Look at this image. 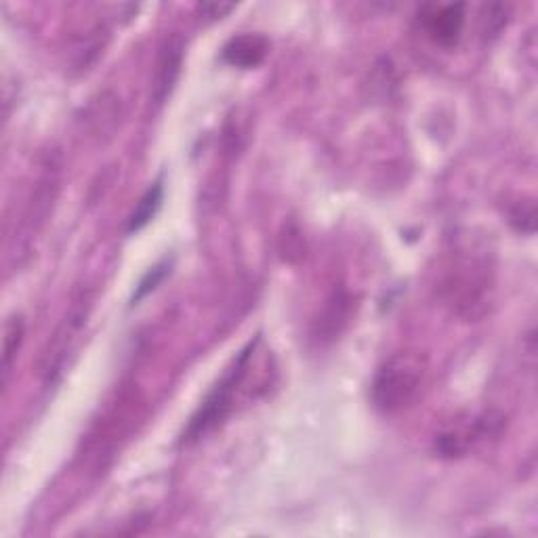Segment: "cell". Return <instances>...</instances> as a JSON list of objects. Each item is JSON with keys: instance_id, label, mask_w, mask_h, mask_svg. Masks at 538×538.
Listing matches in <instances>:
<instances>
[{"instance_id": "cell-1", "label": "cell", "mask_w": 538, "mask_h": 538, "mask_svg": "<svg viewBox=\"0 0 538 538\" xmlns=\"http://www.w3.org/2000/svg\"><path fill=\"white\" fill-rule=\"evenodd\" d=\"M438 293L450 312L467 322L482 320L492 305L494 263L486 246L459 240L446 255Z\"/></svg>"}, {"instance_id": "cell-2", "label": "cell", "mask_w": 538, "mask_h": 538, "mask_svg": "<svg viewBox=\"0 0 538 538\" xmlns=\"http://www.w3.org/2000/svg\"><path fill=\"white\" fill-rule=\"evenodd\" d=\"M427 377V362L412 351L389 356L372 381V404L383 415H398L415 406Z\"/></svg>"}, {"instance_id": "cell-3", "label": "cell", "mask_w": 538, "mask_h": 538, "mask_svg": "<svg viewBox=\"0 0 538 538\" xmlns=\"http://www.w3.org/2000/svg\"><path fill=\"white\" fill-rule=\"evenodd\" d=\"M259 339L248 343L238 358L232 362V366L225 370V375L221 377V381L211 389L209 396L202 402V406L196 410V415L190 419L188 427L181 433V444H194L198 440H202L206 433L213 431L215 427H219L227 415H230L234 402H236V393L246 377L248 372V362H251L255 347H257Z\"/></svg>"}, {"instance_id": "cell-4", "label": "cell", "mask_w": 538, "mask_h": 538, "mask_svg": "<svg viewBox=\"0 0 538 538\" xmlns=\"http://www.w3.org/2000/svg\"><path fill=\"white\" fill-rule=\"evenodd\" d=\"M91 309L93 297L89 291H82L72 299L64 320L55 328V333L43 349V356L38 360V375L43 377L45 383H55L61 372H64L68 356L76 349L82 330L87 326Z\"/></svg>"}, {"instance_id": "cell-5", "label": "cell", "mask_w": 538, "mask_h": 538, "mask_svg": "<svg viewBox=\"0 0 538 538\" xmlns=\"http://www.w3.org/2000/svg\"><path fill=\"white\" fill-rule=\"evenodd\" d=\"M57 188H59V171L53 164H49L45 175L38 179L34 194L26 206L22 223H19V232H15L13 242L15 246L11 248V255H22L26 251H30L32 238H36V234L40 232V227L45 225L49 211L53 206V200L57 196Z\"/></svg>"}, {"instance_id": "cell-6", "label": "cell", "mask_w": 538, "mask_h": 538, "mask_svg": "<svg viewBox=\"0 0 538 538\" xmlns=\"http://www.w3.org/2000/svg\"><path fill=\"white\" fill-rule=\"evenodd\" d=\"M501 417H475L469 423H459L444 429L442 433L436 436V442H433V450L440 459H461L473 448L475 442H480L488 436H494V433L501 431Z\"/></svg>"}, {"instance_id": "cell-7", "label": "cell", "mask_w": 538, "mask_h": 538, "mask_svg": "<svg viewBox=\"0 0 538 538\" xmlns=\"http://www.w3.org/2000/svg\"><path fill=\"white\" fill-rule=\"evenodd\" d=\"M421 22L433 43L450 49L461 40L465 26V5H431L425 9Z\"/></svg>"}, {"instance_id": "cell-8", "label": "cell", "mask_w": 538, "mask_h": 538, "mask_svg": "<svg viewBox=\"0 0 538 538\" xmlns=\"http://www.w3.org/2000/svg\"><path fill=\"white\" fill-rule=\"evenodd\" d=\"M183 55H185V43L181 36L173 34L171 38L164 40V45L158 53L152 87V97L156 101V106H162V103L171 97L183 68Z\"/></svg>"}, {"instance_id": "cell-9", "label": "cell", "mask_w": 538, "mask_h": 538, "mask_svg": "<svg viewBox=\"0 0 538 538\" xmlns=\"http://www.w3.org/2000/svg\"><path fill=\"white\" fill-rule=\"evenodd\" d=\"M269 51L267 38L261 34H240L232 40H227V45L221 51V57L227 66L251 70L257 68L265 59Z\"/></svg>"}, {"instance_id": "cell-10", "label": "cell", "mask_w": 538, "mask_h": 538, "mask_svg": "<svg viewBox=\"0 0 538 538\" xmlns=\"http://www.w3.org/2000/svg\"><path fill=\"white\" fill-rule=\"evenodd\" d=\"M351 316V297L345 288H335L330 293L326 307L318 324V339H335L349 322Z\"/></svg>"}, {"instance_id": "cell-11", "label": "cell", "mask_w": 538, "mask_h": 538, "mask_svg": "<svg viewBox=\"0 0 538 538\" xmlns=\"http://www.w3.org/2000/svg\"><path fill=\"white\" fill-rule=\"evenodd\" d=\"M108 38H110V32L101 24L87 30L85 38H80L78 45L72 51V68H76L78 72L89 70V66H93L95 59L103 53V49H106Z\"/></svg>"}, {"instance_id": "cell-12", "label": "cell", "mask_w": 538, "mask_h": 538, "mask_svg": "<svg viewBox=\"0 0 538 538\" xmlns=\"http://www.w3.org/2000/svg\"><path fill=\"white\" fill-rule=\"evenodd\" d=\"M162 200H164V185L158 179L154 185H150V188L146 190V194L139 198L135 211L129 217L127 234H135V232L143 230V227H146L156 217V213L160 211Z\"/></svg>"}, {"instance_id": "cell-13", "label": "cell", "mask_w": 538, "mask_h": 538, "mask_svg": "<svg viewBox=\"0 0 538 538\" xmlns=\"http://www.w3.org/2000/svg\"><path fill=\"white\" fill-rule=\"evenodd\" d=\"M116 101L118 99L110 93H103L97 99H93V103L89 106V114H87V124L95 135L114 131L116 122L110 118H120V103Z\"/></svg>"}, {"instance_id": "cell-14", "label": "cell", "mask_w": 538, "mask_h": 538, "mask_svg": "<svg viewBox=\"0 0 538 538\" xmlns=\"http://www.w3.org/2000/svg\"><path fill=\"white\" fill-rule=\"evenodd\" d=\"M24 335H26L24 320L19 316L9 318L7 324H5V339H3V381L5 383L9 381V375L13 370V362H15L17 354H19V349H22Z\"/></svg>"}, {"instance_id": "cell-15", "label": "cell", "mask_w": 538, "mask_h": 538, "mask_svg": "<svg viewBox=\"0 0 538 538\" xmlns=\"http://www.w3.org/2000/svg\"><path fill=\"white\" fill-rule=\"evenodd\" d=\"M511 7L509 5H486L482 13V34L484 38L499 36V32L507 26Z\"/></svg>"}, {"instance_id": "cell-16", "label": "cell", "mask_w": 538, "mask_h": 538, "mask_svg": "<svg viewBox=\"0 0 538 538\" xmlns=\"http://www.w3.org/2000/svg\"><path fill=\"white\" fill-rule=\"evenodd\" d=\"M167 274H169V263H167V261H162V263H158L156 267H152L150 272L141 278V282H139V286H137V291H135V295H133V305L139 303L143 297H148L152 291H156L158 284H160L164 278H167Z\"/></svg>"}, {"instance_id": "cell-17", "label": "cell", "mask_w": 538, "mask_h": 538, "mask_svg": "<svg viewBox=\"0 0 538 538\" xmlns=\"http://www.w3.org/2000/svg\"><path fill=\"white\" fill-rule=\"evenodd\" d=\"M534 204H528L524 209V204H517V209L511 213V223L517 227V230L524 232V221L528 223L530 234L534 232Z\"/></svg>"}, {"instance_id": "cell-18", "label": "cell", "mask_w": 538, "mask_h": 538, "mask_svg": "<svg viewBox=\"0 0 538 538\" xmlns=\"http://www.w3.org/2000/svg\"><path fill=\"white\" fill-rule=\"evenodd\" d=\"M236 5H223V3H202L198 5V13L206 19V22H215V19L225 17L227 13H232Z\"/></svg>"}]
</instances>
